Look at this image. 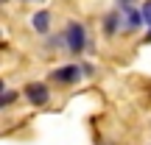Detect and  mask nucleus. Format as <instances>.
Here are the masks:
<instances>
[{
    "label": "nucleus",
    "instance_id": "f257e3e1",
    "mask_svg": "<svg viewBox=\"0 0 151 145\" xmlns=\"http://www.w3.org/2000/svg\"><path fill=\"white\" fill-rule=\"evenodd\" d=\"M65 45H67V50L70 53H84V48H87V31H84V25L81 22H70L67 25V31H65Z\"/></svg>",
    "mask_w": 151,
    "mask_h": 145
},
{
    "label": "nucleus",
    "instance_id": "f03ea898",
    "mask_svg": "<svg viewBox=\"0 0 151 145\" xmlns=\"http://www.w3.org/2000/svg\"><path fill=\"white\" fill-rule=\"evenodd\" d=\"M84 75V67H76V64H67V67H59L53 73L56 81H65V84H76V81Z\"/></svg>",
    "mask_w": 151,
    "mask_h": 145
},
{
    "label": "nucleus",
    "instance_id": "7ed1b4c3",
    "mask_svg": "<svg viewBox=\"0 0 151 145\" xmlns=\"http://www.w3.org/2000/svg\"><path fill=\"white\" fill-rule=\"evenodd\" d=\"M25 98L34 106H42V103H48V86L45 84H28L25 86Z\"/></svg>",
    "mask_w": 151,
    "mask_h": 145
},
{
    "label": "nucleus",
    "instance_id": "20e7f679",
    "mask_svg": "<svg viewBox=\"0 0 151 145\" xmlns=\"http://www.w3.org/2000/svg\"><path fill=\"white\" fill-rule=\"evenodd\" d=\"M143 20H146V17H143V11L126 9V28H129V31H137V28L143 25Z\"/></svg>",
    "mask_w": 151,
    "mask_h": 145
},
{
    "label": "nucleus",
    "instance_id": "39448f33",
    "mask_svg": "<svg viewBox=\"0 0 151 145\" xmlns=\"http://www.w3.org/2000/svg\"><path fill=\"white\" fill-rule=\"evenodd\" d=\"M31 22H34V31H39V34H48V25H50V17H48V11H37Z\"/></svg>",
    "mask_w": 151,
    "mask_h": 145
},
{
    "label": "nucleus",
    "instance_id": "423d86ee",
    "mask_svg": "<svg viewBox=\"0 0 151 145\" xmlns=\"http://www.w3.org/2000/svg\"><path fill=\"white\" fill-rule=\"evenodd\" d=\"M104 31H106L109 36L118 34V31H120V17H118V14H109L106 20H104Z\"/></svg>",
    "mask_w": 151,
    "mask_h": 145
},
{
    "label": "nucleus",
    "instance_id": "0eeeda50",
    "mask_svg": "<svg viewBox=\"0 0 151 145\" xmlns=\"http://www.w3.org/2000/svg\"><path fill=\"white\" fill-rule=\"evenodd\" d=\"M143 17H146V22L151 25V3H146V6H143Z\"/></svg>",
    "mask_w": 151,
    "mask_h": 145
}]
</instances>
